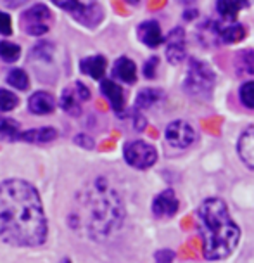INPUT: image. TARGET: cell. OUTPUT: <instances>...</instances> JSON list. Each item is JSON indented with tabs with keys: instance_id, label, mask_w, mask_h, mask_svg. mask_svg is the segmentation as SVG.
Listing matches in <instances>:
<instances>
[{
	"instance_id": "obj_1",
	"label": "cell",
	"mask_w": 254,
	"mask_h": 263,
	"mask_svg": "<svg viewBox=\"0 0 254 263\" xmlns=\"http://www.w3.org/2000/svg\"><path fill=\"white\" fill-rule=\"evenodd\" d=\"M47 220L40 196L25 180L0 182V239L12 246H40Z\"/></svg>"
},
{
	"instance_id": "obj_2",
	"label": "cell",
	"mask_w": 254,
	"mask_h": 263,
	"mask_svg": "<svg viewBox=\"0 0 254 263\" xmlns=\"http://www.w3.org/2000/svg\"><path fill=\"white\" fill-rule=\"evenodd\" d=\"M196 217L206 260L216 261L232 255L241 241V229L233 222L225 201L220 197H208L199 204Z\"/></svg>"
},
{
	"instance_id": "obj_3",
	"label": "cell",
	"mask_w": 254,
	"mask_h": 263,
	"mask_svg": "<svg viewBox=\"0 0 254 263\" xmlns=\"http://www.w3.org/2000/svg\"><path fill=\"white\" fill-rule=\"evenodd\" d=\"M87 227L92 237L104 239L123 223V204L120 196L111 189L104 178L93 182V187L85 194L83 203Z\"/></svg>"
},
{
	"instance_id": "obj_4",
	"label": "cell",
	"mask_w": 254,
	"mask_h": 263,
	"mask_svg": "<svg viewBox=\"0 0 254 263\" xmlns=\"http://www.w3.org/2000/svg\"><path fill=\"white\" fill-rule=\"evenodd\" d=\"M216 85V74L213 68L208 66L204 61L192 59L187 69V77L183 80V90L187 96L197 101H208L213 96Z\"/></svg>"
},
{
	"instance_id": "obj_5",
	"label": "cell",
	"mask_w": 254,
	"mask_h": 263,
	"mask_svg": "<svg viewBox=\"0 0 254 263\" xmlns=\"http://www.w3.org/2000/svg\"><path fill=\"white\" fill-rule=\"evenodd\" d=\"M52 20L54 16L50 12V9L44 6V4H36V6L26 9L21 14V26L28 35L40 36L49 31L50 25H52Z\"/></svg>"
},
{
	"instance_id": "obj_6",
	"label": "cell",
	"mask_w": 254,
	"mask_h": 263,
	"mask_svg": "<svg viewBox=\"0 0 254 263\" xmlns=\"http://www.w3.org/2000/svg\"><path fill=\"white\" fill-rule=\"evenodd\" d=\"M123 156L125 161L137 170H147L158 161V151L154 149V145L144 142V140H133V142L126 144Z\"/></svg>"
},
{
	"instance_id": "obj_7",
	"label": "cell",
	"mask_w": 254,
	"mask_h": 263,
	"mask_svg": "<svg viewBox=\"0 0 254 263\" xmlns=\"http://www.w3.org/2000/svg\"><path fill=\"white\" fill-rule=\"evenodd\" d=\"M164 137H166V142L175 149H187L189 145L194 144L196 140V130L187 123V121H173L166 126V132H164Z\"/></svg>"
},
{
	"instance_id": "obj_8",
	"label": "cell",
	"mask_w": 254,
	"mask_h": 263,
	"mask_svg": "<svg viewBox=\"0 0 254 263\" xmlns=\"http://www.w3.org/2000/svg\"><path fill=\"white\" fill-rule=\"evenodd\" d=\"M166 58L171 64H180L187 58L185 49V31L183 28L177 26L169 31L166 39Z\"/></svg>"
},
{
	"instance_id": "obj_9",
	"label": "cell",
	"mask_w": 254,
	"mask_h": 263,
	"mask_svg": "<svg viewBox=\"0 0 254 263\" xmlns=\"http://www.w3.org/2000/svg\"><path fill=\"white\" fill-rule=\"evenodd\" d=\"M178 199L171 189L163 191L152 201V213L156 217H173L178 211Z\"/></svg>"
},
{
	"instance_id": "obj_10",
	"label": "cell",
	"mask_w": 254,
	"mask_h": 263,
	"mask_svg": "<svg viewBox=\"0 0 254 263\" xmlns=\"http://www.w3.org/2000/svg\"><path fill=\"white\" fill-rule=\"evenodd\" d=\"M101 92H102V96L107 97V101L111 102L112 111L118 112V115H121L125 109V96H123L121 87L118 85L116 82H112V80H102Z\"/></svg>"
},
{
	"instance_id": "obj_11",
	"label": "cell",
	"mask_w": 254,
	"mask_h": 263,
	"mask_svg": "<svg viewBox=\"0 0 254 263\" xmlns=\"http://www.w3.org/2000/svg\"><path fill=\"white\" fill-rule=\"evenodd\" d=\"M74 20L78 23H82V25L88 26V28H95L99 23L102 21V17H104V11H102V7L99 6L97 2H87L85 6L80 9V11L74 14Z\"/></svg>"
},
{
	"instance_id": "obj_12",
	"label": "cell",
	"mask_w": 254,
	"mask_h": 263,
	"mask_svg": "<svg viewBox=\"0 0 254 263\" xmlns=\"http://www.w3.org/2000/svg\"><path fill=\"white\" fill-rule=\"evenodd\" d=\"M139 39L150 49H156L163 44L164 36L161 33V26L156 21H144L142 25H139Z\"/></svg>"
},
{
	"instance_id": "obj_13",
	"label": "cell",
	"mask_w": 254,
	"mask_h": 263,
	"mask_svg": "<svg viewBox=\"0 0 254 263\" xmlns=\"http://www.w3.org/2000/svg\"><path fill=\"white\" fill-rule=\"evenodd\" d=\"M239 156L244 161V164H247L251 170H254V125L244 132L239 139Z\"/></svg>"
},
{
	"instance_id": "obj_14",
	"label": "cell",
	"mask_w": 254,
	"mask_h": 263,
	"mask_svg": "<svg viewBox=\"0 0 254 263\" xmlns=\"http://www.w3.org/2000/svg\"><path fill=\"white\" fill-rule=\"evenodd\" d=\"M112 77L121 80L123 83H135L137 82V66L130 58H120L114 63V68H112Z\"/></svg>"
},
{
	"instance_id": "obj_15",
	"label": "cell",
	"mask_w": 254,
	"mask_h": 263,
	"mask_svg": "<svg viewBox=\"0 0 254 263\" xmlns=\"http://www.w3.org/2000/svg\"><path fill=\"white\" fill-rule=\"evenodd\" d=\"M54 107H55L54 97L47 92H35L28 99V109L33 115H49V112L54 111Z\"/></svg>"
},
{
	"instance_id": "obj_16",
	"label": "cell",
	"mask_w": 254,
	"mask_h": 263,
	"mask_svg": "<svg viewBox=\"0 0 254 263\" xmlns=\"http://www.w3.org/2000/svg\"><path fill=\"white\" fill-rule=\"evenodd\" d=\"M106 58L104 55H90V58H85L80 63V71L88 74L93 80H102L106 73Z\"/></svg>"
},
{
	"instance_id": "obj_17",
	"label": "cell",
	"mask_w": 254,
	"mask_h": 263,
	"mask_svg": "<svg viewBox=\"0 0 254 263\" xmlns=\"http://www.w3.org/2000/svg\"><path fill=\"white\" fill-rule=\"evenodd\" d=\"M199 40L206 47H216L223 44L222 40V28L216 21H206L199 26Z\"/></svg>"
},
{
	"instance_id": "obj_18",
	"label": "cell",
	"mask_w": 254,
	"mask_h": 263,
	"mask_svg": "<svg viewBox=\"0 0 254 263\" xmlns=\"http://www.w3.org/2000/svg\"><path fill=\"white\" fill-rule=\"evenodd\" d=\"M55 137H57V132H55V128H52V126H42V128L26 130L25 134H19L21 140H26V142H31V144L52 142Z\"/></svg>"
},
{
	"instance_id": "obj_19",
	"label": "cell",
	"mask_w": 254,
	"mask_h": 263,
	"mask_svg": "<svg viewBox=\"0 0 254 263\" xmlns=\"http://www.w3.org/2000/svg\"><path fill=\"white\" fill-rule=\"evenodd\" d=\"M80 102H83L82 99L78 97V93L74 88H64L63 96H61V107L71 116H78L82 112V106Z\"/></svg>"
},
{
	"instance_id": "obj_20",
	"label": "cell",
	"mask_w": 254,
	"mask_h": 263,
	"mask_svg": "<svg viewBox=\"0 0 254 263\" xmlns=\"http://www.w3.org/2000/svg\"><path fill=\"white\" fill-rule=\"evenodd\" d=\"M235 71L239 74H252L254 77V50L244 49L235 55Z\"/></svg>"
},
{
	"instance_id": "obj_21",
	"label": "cell",
	"mask_w": 254,
	"mask_h": 263,
	"mask_svg": "<svg viewBox=\"0 0 254 263\" xmlns=\"http://www.w3.org/2000/svg\"><path fill=\"white\" fill-rule=\"evenodd\" d=\"M159 99H163V92L159 88H144V90L139 92L135 106H137V109H149Z\"/></svg>"
},
{
	"instance_id": "obj_22",
	"label": "cell",
	"mask_w": 254,
	"mask_h": 263,
	"mask_svg": "<svg viewBox=\"0 0 254 263\" xmlns=\"http://www.w3.org/2000/svg\"><path fill=\"white\" fill-rule=\"evenodd\" d=\"M216 9H218V14L222 16V20L233 23L237 20L241 6H239L237 0H216Z\"/></svg>"
},
{
	"instance_id": "obj_23",
	"label": "cell",
	"mask_w": 254,
	"mask_h": 263,
	"mask_svg": "<svg viewBox=\"0 0 254 263\" xmlns=\"http://www.w3.org/2000/svg\"><path fill=\"white\" fill-rule=\"evenodd\" d=\"M246 36V28L242 25H228L222 28V40L223 44H235V42H241Z\"/></svg>"
},
{
	"instance_id": "obj_24",
	"label": "cell",
	"mask_w": 254,
	"mask_h": 263,
	"mask_svg": "<svg viewBox=\"0 0 254 263\" xmlns=\"http://www.w3.org/2000/svg\"><path fill=\"white\" fill-rule=\"evenodd\" d=\"M7 83L14 88H17V90H26L28 87H30V78H28V74L23 71V69H11V71L7 73Z\"/></svg>"
},
{
	"instance_id": "obj_25",
	"label": "cell",
	"mask_w": 254,
	"mask_h": 263,
	"mask_svg": "<svg viewBox=\"0 0 254 263\" xmlns=\"http://www.w3.org/2000/svg\"><path fill=\"white\" fill-rule=\"evenodd\" d=\"M21 55V49L19 45L12 44V42H0V58H2L6 63H14L17 61Z\"/></svg>"
},
{
	"instance_id": "obj_26",
	"label": "cell",
	"mask_w": 254,
	"mask_h": 263,
	"mask_svg": "<svg viewBox=\"0 0 254 263\" xmlns=\"http://www.w3.org/2000/svg\"><path fill=\"white\" fill-rule=\"evenodd\" d=\"M17 104H19V99L16 93L6 90V88H0V112L12 111Z\"/></svg>"
},
{
	"instance_id": "obj_27",
	"label": "cell",
	"mask_w": 254,
	"mask_h": 263,
	"mask_svg": "<svg viewBox=\"0 0 254 263\" xmlns=\"http://www.w3.org/2000/svg\"><path fill=\"white\" fill-rule=\"evenodd\" d=\"M239 97L247 109H254V80L242 83V87L239 88Z\"/></svg>"
},
{
	"instance_id": "obj_28",
	"label": "cell",
	"mask_w": 254,
	"mask_h": 263,
	"mask_svg": "<svg viewBox=\"0 0 254 263\" xmlns=\"http://www.w3.org/2000/svg\"><path fill=\"white\" fill-rule=\"evenodd\" d=\"M19 126L16 121L0 118V139H16L19 137Z\"/></svg>"
},
{
	"instance_id": "obj_29",
	"label": "cell",
	"mask_w": 254,
	"mask_h": 263,
	"mask_svg": "<svg viewBox=\"0 0 254 263\" xmlns=\"http://www.w3.org/2000/svg\"><path fill=\"white\" fill-rule=\"evenodd\" d=\"M33 58L45 61V63H50L52 61V54H54V47L49 42H40L38 45L33 47Z\"/></svg>"
},
{
	"instance_id": "obj_30",
	"label": "cell",
	"mask_w": 254,
	"mask_h": 263,
	"mask_svg": "<svg viewBox=\"0 0 254 263\" xmlns=\"http://www.w3.org/2000/svg\"><path fill=\"white\" fill-rule=\"evenodd\" d=\"M52 2L55 4L57 7H61L63 11H68L71 12L73 16L76 14L80 9H82L87 2H82V0H52Z\"/></svg>"
},
{
	"instance_id": "obj_31",
	"label": "cell",
	"mask_w": 254,
	"mask_h": 263,
	"mask_svg": "<svg viewBox=\"0 0 254 263\" xmlns=\"http://www.w3.org/2000/svg\"><path fill=\"white\" fill-rule=\"evenodd\" d=\"M12 33V21L11 16L0 11V35H11Z\"/></svg>"
},
{
	"instance_id": "obj_32",
	"label": "cell",
	"mask_w": 254,
	"mask_h": 263,
	"mask_svg": "<svg viewBox=\"0 0 254 263\" xmlns=\"http://www.w3.org/2000/svg\"><path fill=\"white\" fill-rule=\"evenodd\" d=\"M158 64H159V59L158 58H150L147 63L144 66V74L145 78H154L156 77V69H158Z\"/></svg>"
},
{
	"instance_id": "obj_33",
	"label": "cell",
	"mask_w": 254,
	"mask_h": 263,
	"mask_svg": "<svg viewBox=\"0 0 254 263\" xmlns=\"http://www.w3.org/2000/svg\"><path fill=\"white\" fill-rule=\"evenodd\" d=\"M154 258H156V263H171L175 260V253L171 250H159Z\"/></svg>"
},
{
	"instance_id": "obj_34",
	"label": "cell",
	"mask_w": 254,
	"mask_h": 263,
	"mask_svg": "<svg viewBox=\"0 0 254 263\" xmlns=\"http://www.w3.org/2000/svg\"><path fill=\"white\" fill-rule=\"evenodd\" d=\"M74 144H78V145H82V147H85V149H93V139H90L88 135H85V134H82V135H76L74 137Z\"/></svg>"
},
{
	"instance_id": "obj_35",
	"label": "cell",
	"mask_w": 254,
	"mask_h": 263,
	"mask_svg": "<svg viewBox=\"0 0 254 263\" xmlns=\"http://www.w3.org/2000/svg\"><path fill=\"white\" fill-rule=\"evenodd\" d=\"M74 90H76L78 97L82 99V101H88V99H90V90H88V87L85 85V83L76 82L74 83Z\"/></svg>"
},
{
	"instance_id": "obj_36",
	"label": "cell",
	"mask_w": 254,
	"mask_h": 263,
	"mask_svg": "<svg viewBox=\"0 0 254 263\" xmlns=\"http://www.w3.org/2000/svg\"><path fill=\"white\" fill-rule=\"evenodd\" d=\"M144 126H145V120H144V116L135 115V128H137V130H142Z\"/></svg>"
},
{
	"instance_id": "obj_37",
	"label": "cell",
	"mask_w": 254,
	"mask_h": 263,
	"mask_svg": "<svg viewBox=\"0 0 254 263\" xmlns=\"http://www.w3.org/2000/svg\"><path fill=\"white\" fill-rule=\"evenodd\" d=\"M126 2H128V4H139L140 0H126Z\"/></svg>"
},
{
	"instance_id": "obj_38",
	"label": "cell",
	"mask_w": 254,
	"mask_h": 263,
	"mask_svg": "<svg viewBox=\"0 0 254 263\" xmlns=\"http://www.w3.org/2000/svg\"><path fill=\"white\" fill-rule=\"evenodd\" d=\"M61 263H71V261H69L68 258H64V260H61Z\"/></svg>"
}]
</instances>
